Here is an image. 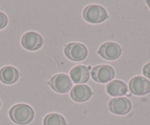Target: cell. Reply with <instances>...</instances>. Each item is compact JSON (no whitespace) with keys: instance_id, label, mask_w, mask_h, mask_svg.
Returning <instances> with one entry per match:
<instances>
[{"instance_id":"cell-1","label":"cell","mask_w":150,"mask_h":125,"mask_svg":"<svg viewBox=\"0 0 150 125\" xmlns=\"http://www.w3.org/2000/svg\"><path fill=\"white\" fill-rule=\"evenodd\" d=\"M34 110L27 104H17L9 111L10 119L17 124L24 125L30 123L34 119Z\"/></svg>"},{"instance_id":"cell-13","label":"cell","mask_w":150,"mask_h":125,"mask_svg":"<svg viewBox=\"0 0 150 125\" xmlns=\"http://www.w3.org/2000/svg\"><path fill=\"white\" fill-rule=\"evenodd\" d=\"M127 90L126 83L119 80H112L106 85L107 93L111 97H122L126 95Z\"/></svg>"},{"instance_id":"cell-18","label":"cell","mask_w":150,"mask_h":125,"mask_svg":"<svg viewBox=\"0 0 150 125\" xmlns=\"http://www.w3.org/2000/svg\"><path fill=\"white\" fill-rule=\"evenodd\" d=\"M1 105H2V103H1V100H0V108H1Z\"/></svg>"},{"instance_id":"cell-14","label":"cell","mask_w":150,"mask_h":125,"mask_svg":"<svg viewBox=\"0 0 150 125\" xmlns=\"http://www.w3.org/2000/svg\"><path fill=\"white\" fill-rule=\"evenodd\" d=\"M44 125H67L66 119L58 113H50L44 118Z\"/></svg>"},{"instance_id":"cell-2","label":"cell","mask_w":150,"mask_h":125,"mask_svg":"<svg viewBox=\"0 0 150 125\" xmlns=\"http://www.w3.org/2000/svg\"><path fill=\"white\" fill-rule=\"evenodd\" d=\"M83 17L87 22L91 24H99L109 18L105 8L99 5H90L84 8Z\"/></svg>"},{"instance_id":"cell-3","label":"cell","mask_w":150,"mask_h":125,"mask_svg":"<svg viewBox=\"0 0 150 125\" xmlns=\"http://www.w3.org/2000/svg\"><path fill=\"white\" fill-rule=\"evenodd\" d=\"M66 57L72 61H82L87 57L88 51L86 46L81 43L72 42L66 44L64 48Z\"/></svg>"},{"instance_id":"cell-5","label":"cell","mask_w":150,"mask_h":125,"mask_svg":"<svg viewBox=\"0 0 150 125\" xmlns=\"http://www.w3.org/2000/svg\"><path fill=\"white\" fill-rule=\"evenodd\" d=\"M92 79L99 83H107L112 81L115 77V70L109 65H99L91 70Z\"/></svg>"},{"instance_id":"cell-10","label":"cell","mask_w":150,"mask_h":125,"mask_svg":"<svg viewBox=\"0 0 150 125\" xmlns=\"http://www.w3.org/2000/svg\"><path fill=\"white\" fill-rule=\"evenodd\" d=\"M93 95V92L89 86L86 85H77L74 86L70 92V97L77 102L88 101Z\"/></svg>"},{"instance_id":"cell-8","label":"cell","mask_w":150,"mask_h":125,"mask_svg":"<svg viewBox=\"0 0 150 125\" xmlns=\"http://www.w3.org/2000/svg\"><path fill=\"white\" fill-rule=\"evenodd\" d=\"M21 44L25 49L28 51H35L41 48L44 40L41 35L36 32H27L23 35Z\"/></svg>"},{"instance_id":"cell-6","label":"cell","mask_w":150,"mask_h":125,"mask_svg":"<svg viewBox=\"0 0 150 125\" xmlns=\"http://www.w3.org/2000/svg\"><path fill=\"white\" fill-rule=\"evenodd\" d=\"M108 108L113 114L123 116L130 112L132 103L130 100L125 97L112 98L108 102Z\"/></svg>"},{"instance_id":"cell-16","label":"cell","mask_w":150,"mask_h":125,"mask_svg":"<svg viewBox=\"0 0 150 125\" xmlns=\"http://www.w3.org/2000/svg\"><path fill=\"white\" fill-rule=\"evenodd\" d=\"M142 73L145 77L150 80V62L147 63L144 66L142 69Z\"/></svg>"},{"instance_id":"cell-4","label":"cell","mask_w":150,"mask_h":125,"mask_svg":"<svg viewBox=\"0 0 150 125\" xmlns=\"http://www.w3.org/2000/svg\"><path fill=\"white\" fill-rule=\"evenodd\" d=\"M48 85L53 90L59 93H65L69 91L72 87V81L69 75L66 74H57L53 76Z\"/></svg>"},{"instance_id":"cell-17","label":"cell","mask_w":150,"mask_h":125,"mask_svg":"<svg viewBox=\"0 0 150 125\" xmlns=\"http://www.w3.org/2000/svg\"><path fill=\"white\" fill-rule=\"evenodd\" d=\"M146 4H147V5H148L149 8L150 9V0H148V1H146Z\"/></svg>"},{"instance_id":"cell-9","label":"cell","mask_w":150,"mask_h":125,"mask_svg":"<svg viewBox=\"0 0 150 125\" xmlns=\"http://www.w3.org/2000/svg\"><path fill=\"white\" fill-rule=\"evenodd\" d=\"M122 48L115 42H106L101 45L98 54L107 60H115L122 54Z\"/></svg>"},{"instance_id":"cell-11","label":"cell","mask_w":150,"mask_h":125,"mask_svg":"<svg viewBox=\"0 0 150 125\" xmlns=\"http://www.w3.org/2000/svg\"><path fill=\"white\" fill-rule=\"evenodd\" d=\"M70 78L75 84H82L87 83L90 78L89 69L83 65L73 67L70 71Z\"/></svg>"},{"instance_id":"cell-7","label":"cell","mask_w":150,"mask_h":125,"mask_svg":"<svg viewBox=\"0 0 150 125\" xmlns=\"http://www.w3.org/2000/svg\"><path fill=\"white\" fill-rule=\"evenodd\" d=\"M129 88L134 95L144 96L150 92V81L141 76H135L129 80Z\"/></svg>"},{"instance_id":"cell-12","label":"cell","mask_w":150,"mask_h":125,"mask_svg":"<svg viewBox=\"0 0 150 125\" xmlns=\"http://www.w3.org/2000/svg\"><path fill=\"white\" fill-rule=\"evenodd\" d=\"M19 78V71L11 66H6L0 69V81L6 85L16 83Z\"/></svg>"},{"instance_id":"cell-15","label":"cell","mask_w":150,"mask_h":125,"mask_svg":"<svg viewBox=\"0 0 150 125\" xmlns=\"http://www.w3.org/2000/svg\"><path fill=\"white\" fill-rule=\"evenodd\" d=\"M8 22V16L3 12L0 11V30L5 28Z\"/></svg>"}]
</instances>
